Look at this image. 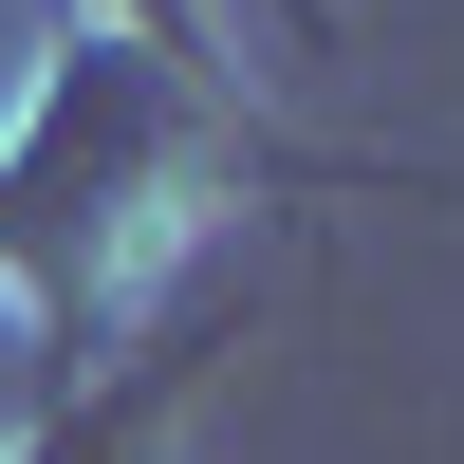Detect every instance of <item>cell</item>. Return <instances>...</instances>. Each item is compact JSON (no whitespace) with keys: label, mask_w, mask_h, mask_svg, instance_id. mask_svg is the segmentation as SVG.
<instances>
[{"label":"cell","mask_w":464,"mask_h":464,"mask_svg":"<svg viewBox=\"0 0 464 464\" xmlns=\"http://www.w3.org/2000/svg\"><path fill=\"white\" fill-rule=\"evenodd\" d=\"M242 168H260V149H242V111H223L205 74L168 56V37L93 19L56 74H37L19 149H0V279H19L37 353H56V372H93L111 334H130V297H149V279H168V260L223 223V186H242Z\"/></svg>","instance_id":"6da1fadb"},{"label":"cell","mask_w":464,"mask_h":464,"mask_svg":"<svg viewBox=\"0 0 464 464\" xmlns=\"http://www.w3.org/2000/svg\"><path fill=\"white\" fill-rule=\"evenodd\" d=\"M223 353H242V297L205 279V297H186L168 334H149V372H111L93 409H56V428H37L19 464H168V428H186V391H205Z\"/></svg>","instance_id":"7a4b0ae2"},{"label":"cell","mask_w":464,"mask_h":464,"mask_svg":"<svg viewBox=\"0 0 464 464\" xmlns=\"http://www.w3.org/2000/svg\"><path fill=\"white\" fill-rule=\"evenodd\" d=\"M93 19H130V37H168V56H205V19H223V0H93Z\"/></svg>","instance_id":"3957f363"}]
</instances>
